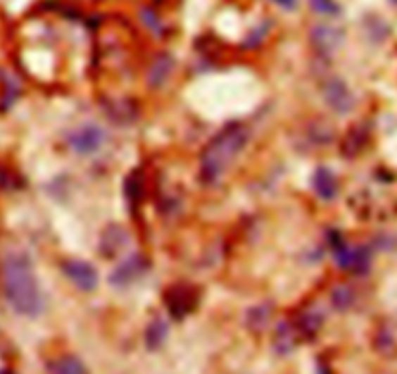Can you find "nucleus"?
Segmentation results:
<instances>
[{"mask_svg": "<svg viewBox=\"0 0 397 374\" xmlns=\"http://www.w3.org/2000/svg\"><path fill=\"white\" fill-rule=\"evenodd\" d=\"M2 289L8 304L22 316L35 318L45 308L33 264L24 252H10L2 264Z\"/></svg>", "mask_w": 397, "mask_h": 374, "instance_id": "obj_1", "label": "nucleus"}, {"mask_svg": "<svg viewBox=\"0 0 397 374\" xmlns=\"http://www.w3.org/2000/svg\"><path fill=\"white\" fill-rule=\"evenodd\" d=\"M250 130L242 123H231L223 126L200 154V179L206 185H213L221 179L229 165L233 163L234 157L241 154L244 146L248 144Z\"/></svg>", "mask_w": 397, "mask_h": 374, "instance_id": "obj_2", "label": "nucleus"}, {"mask_svg": "<svg viewBox=\"0 0 397 374\" xmlns=\"http://www.w3.org/2000/svg\"><path fill=\"white\" fill-rule=\"evenodd\" d=\"M200 301V291L190 283H175L165 291V306L175 320L184 318L194 311Z\"/></svg>", "mask_w": 397, "mask_h": 374, "instance_id": "obj_3", "label": "nucleus"}, {"mask_svg": "<svg viewBox=\"0 0 397 374\" xmlns=\"http://www.w3.org/2000/svg\"><path fill=\"white\" fill-rule=\"evenodd\" d=\"M149 272V260L140 252L130 254L113 270L109 275V283L115 289H126L140 281Z\"/></svg>", "mask_w": 397, "mask_h": 374, "instance_id": "obj_4", "label": "nucleus"}, {"mask_svg": "<svg viewBox=\"0 0 397 374\" xmlns=\"http://www.w3.org/2000/svg\"><path fill=\"white\" fill-rule=\"evenodd\" d=\"M105 138H107V134H105L101 126L84 125L76 128L74 132H70L68 144L80 156H92V154L101 149Z\"/></svg>", "mask_w": 397, "mask_h": 374, "instance_id": "obj_5", "label": "nucleus"}, {"mask_svg": "<svg viewBox=\"0 0 397 374\" xmlns=\"http://www.w3.org/2000/svg\"><path fill=\"white\" fill-rule=\"evenodd\" d=\"M63 272L66 278L80 289V291H95L97 283H99V273L94 266L86 262V260H78V258H70L63 262Z\"/></svg>", "mask_w": 397, "mask_h": 374, "instance_id": "obj_6", "label": "nucleus"}, {"mask_svg": "<svg viewBox=\"0 0 397 374\" xmlns=\"http://www.w3.org/2000/svg\"><path fill=\"white\" fill-rule=\"evenodd\" d=\"M326 103L339 115H347L355 107V97L341 78H329L322 87Z\"/></svg>", "mask_w": 397, "mask_h": 374, "instance_id": "obj_7", "label": "nucleus"}, {"mask_svg": "<svg viewBox=\"0 0 397 374\" xmlns=\"http://www.w3.org/2000/svg\"><path fill=\"white\" fill-rule=\"evenodd\" d=\"M343 39H345V35H343L341 30L329 24H318L316 27H312L310 32L312 47L322 55L335 53L343 45Z\"/></svg>", "mask_w": 397, "mask_h": 374, "instance_id": "obj_8", "label": "nucleus"}, {"mask_svg": "<svg viewBox=\"0 0 397 374\" xmlns=\"http://www.w3.org/2000/svg\"><path fill=\"white\" fill-rule=\"evenodd\" d=\"M130 242V233L122 225H109L101 235L99 241V252L103 258H115L128 247Z\"/></svg>", "mask_w": 397, "mask_h": 374, "instance_id": "obj_9", "label": "nucleus"}, {"mask_svg": "<svg viewBox=\"0 0 397 374\" xmlns=\"http://www.w3.org/2000/svg\"><path fill=\"white\" fill-rule=\"evenodd\" d=\"M172 66H175V61H172L171 55H167V53H159V55L151 61L148 68V86L151 89H159V87L165 86V82L167 78L171 76L172 72Z\"/></svg>", "mask_w": 397, "mask_h": 374, "instance_id": "obj_10", "label": "nucleus"}, {"mask_svg": "<svg viewBox=\"0 0 397 374\" xmlns=\"http://www.w3.org/2000/svg\"><path fill=\"white\" fill-rule=\"evenodd\" d=\"M103 107H105V115L117 125H128L138 117V107L130 99H109L103 103Z\"/></svg>", "mask_w": 397, "mask_h": 374, "instance_id": "obj_11", "label": "nucleus"}, {"mask_svg": "<svg viewBox=\"0 0 397 374\" xmlns=\"http://www.w3.org/2000/svg\"><path fill=\"white\" fill-rule=\"evenodd\" d=\"M312 188L322 200H334L339 190V185H337L334 171H329L327 167H318L312 177Z\"/></svg>", "mask_w": 397, "mask_h": 374, "instance_id": "obj_12", "label": "nucleus"}, {"mask_svg": "<svg viewBox=\"0 0 397 374\" xmlns=\"http://www.w3.org/2000/svg\"><path fill=\"white\" fill-rule=\"evenodd\" d=\"M334 126L329 125L324 118H316V120H310L308 126H306V138H310L312 146H327L329 142L334 140Z\"/></svg>", "mask_w": 397, "mask_h": 374, "instance_id": "obj_13", "label": "nucleus"}, {"mask_svg": "<svg viewBox=\"0 0 397 374\" xmlns=\"http://www.w3.org/2000/svg\"><path fill=\"white\" fill-rule=\"evenodd\" d=\"M366 140H368L366 130H363L360 126H353L349 132L343 136L341 154L345 157L358 156V154L363 151V148L366 146Z\"/></svg>", "mask_w": 397, "mask_h": 374, "instance_id": "obj_14", "label": "nucleus"}, {"mask_svg": "<svg viewBox=\"0 0 397 374\" xmlns=\"http://www.w3.org/2000/svg\"><path fill=\"white\" fill-rule=\"evenodd\" d=\"M169 335V326L161 316H157L149 322L148 330H146V345L149 349H159Z\"/></svg>", "mask_w": 397, "mask_h": 374, "instance_id": "obj_15", "label": "nucleus"}, {"mask_svg": "<svg viewBox=\"0 0 397 374\" xmlns=\"http://www.w3.org/2000/svg\"><path fill=\"white\" fill-rule=\"evenodd\" d=\"M49 373L51 374H89L87 373L86 365L80 361L78 357H72V355H66V357H61L53 361L49 365Z\"/></svg>", "mask_w": 397, "mask_h": 374, "instance_id": "obj_16", "label": "nucleus"}, {"mask_svg": "<svg viewBox=\"0 0 397 374\" xmlns=\"http://www.w3.org/2000/svg\"><path fill=\"white\" fill-rule=\"evenodd\" d=\"M270 318H272V304H258L254 308H250L248 314H246V326L252 332H260L267 326Z\"/></svg>", "mask_w": 397, "mask_h": 374, "instance_id": "obj_17", "label": "nucleus"}, {"mask_svg": "<svg viewBox=\"0 0 397 374\" xmlns=\"http://www.w3.org/2000/svg\"><path fill=\"white\" fill-rule=\"evenodd\" d=\"M322 322H324V316H322V312L316 311V308H308L306 312H303L301 316H298V328H301V332L304 335H312L316 334L322 326Z\"/></svg>", "mask_w": 397, "mask_h": 374, "instance_id": "obj_18", "label": "nucleus"}, {"mask_svg": "<svg viewBox=\"0 0 397 374\" xmlns=\"http://www.w3.org/2000/svg\"><path fill=\"white\" fill-rule=\"evenodd\" d=\"M332 304L335 311H347L353 304V289L345 283H339L332 289Z\"/></svg>", "mask_w": 397, "mask_h": 374, "instance_id": "obj_19", "label": "nucleus"}, {"mask_svg": "<svg viewBox=\"0 0 397 374\" xmlns=\"http://www.w3.org/2000/svg\"><path fill=\"white\" fill-rule=\"evenodd\" d=\"M293 330L289 328V324H279L277 332H275V351L285 355L289 351L293 349Z\"/></svg>", "mask_w": 397, "mask_h": 374, "instance_id": "obj_20", "label": "nucleus"}, {"mask_svg": "<svg viewBox=\"0 0 397 374\" xmlns=\"http://www.w3.org/2000/svg\"><path fill=\"white\" fill-rule=\"evenodd\" d=\"M144 194V177L140 171H134L126 179V196L130 198V202H138Z\"/></svg>", "mask_w": 397, "mask_h": 374, "instance_id": "obj_21", "label": "nucleus"}, {"mask_svg": "<svg viewBox=\"0 0 397 374\" xmlns=\"http://www.w3.org/2000/svg\"><path fill=\"white\" fill-rule=\"evenodd\" d=\"M140 18L144 24L148 25V30L156 35H161L165 32V25L161 22V18L157 16V12L153 8H141L140 10Z\"/></svg>", "mask_w": 397, "mask_h": 374, "instance_id": "obj_22", "label": "nucleus"}, {"mask_svg": "<svg viewBox=\"0 0 397 374\" xmlns=\"http://www.w3.org/2000/svg\"><path fill=\"white\" fill-rule=\"evenodd\" d=\"M310 6L314 12H318L322 16H337L341 12L335 0H310Z\"/></svg>", "mask_w": 397, "mask_h": 374, "instance_id": "obj_23", "label": "nucleus"}, {"mask_svg": "<svg viewBox=\"0 0 397 374\" xmlns=\"http://www.w3.org/2000/svg\"><path fill=\"white\" fill-rule=\"evenodd\" d=\"M265 32H267V25H258L256 30L254 32L250 33V37L246 41H244V45H248V47H254V45H258L260 41L264 39V35H265Z\"/></svg>", "mask_w": 397, "mask_h": 374, "instance_id": "obj_24", "label": "nucleus"}, {"mask_svg": "<svg viewBox=\"0 0 397 374\" xmlns=\"http://www.w3.org/2000/svg\"><path fill=\"white\" fill-rule=\"evenodd\" d=\"M273 4H277V6H281L283 10H293L296 8V2L298 0H272Z\"/></svg>", "mask_w": 397, "mask_h": 374, "instance_id": "obj_25", "label": "nucleus"}, {"mask_svg": "<svg viewBox=\"0 0 397 374\" xmlns=\"http://www.w3.org/2000/svg\"><path fill=\"white\" fill-rule=\"evenodd\" d=\"M324 374H329V373H327V370H326V373H324Z\"/></svg>", "mask_w": 397, "mask_h": 374, "instance_id": "obj_26", "label": "nucleus"}]
</instances>
